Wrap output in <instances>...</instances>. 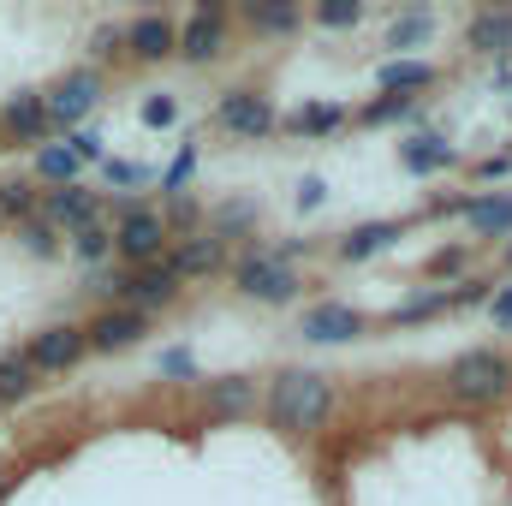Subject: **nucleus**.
Masks as SVG:
<instances>
[{
    "label": "nucleus",
    "mask_w": 512,
    "mask_h": 506,
    "mask_svg": "<svg viewBox=\"0 0 512 506\" xmlns=\"http://www.w3.org/2000/svg\"><path fill=\"white\" fill-rule=\"evenodd\" d=\"M411 114V96H382L364 108V126H387V120H405Z\"/></svg>",
    "instance_id": "nucleus-31"
},
{
    "label": "nucleus",
    "mask_w": 512,
    "mask_h": 506,
    "mask_svg": "<svg viewBox=\"0 0 512 506\" xmlns=\"http://www.w3.org/2000/svg\"><path fill=\"white\" fill-rule=\"evenodd\" d=\"M78 167H84V161H78L66 143H42V149H36V173H42L48 185H72V179H78Z\"/></svg>",
    "instance_id": "nucleus-22"
},
{
    "label": "nucleus",
    "mask_w": 512,
    "mask_h": 506,
    "mask_svg": "<svg viewBox=\"0 0 512 506\" xmlns=\"http://www.w3.org/2000/svg\"><path fill=\"white\" fill-rule=\"evenodd\" d=\"M512 387V364L495 352V346H477V352H459L453 370H447V393L459 405H495Z\"/></svg>",
    "instance_id": "nucleus-2"
},
{
    "label": "nucleus",
    "mask_w": 512,
    "mask_h": 506,
    "mask_svg": "<svg viewBox=\"0 0 512 506\" xmlns=\"http://www.w3.org/2000/svg\"><path fill=\"white\" fill-rule=\"evenodd\" d=\"M42 215H48L54 233H84V227H96V197L78 191V185H54L48 203H42Z\"/></svg>",
    "instance_id": "nucleus-14"
},
{
    "label": "nucleus",
    "mask_w": 512,
    "mask_h": 506,
    "mask_svg": "<svg viewBox=\"0 0 512 506\" xmlns=\"http://www.w3.org/2000/svg\"><path fill=\"white\" fill-rule=\"evenodd\" d=\"M0 215L30 221V215H36V191H30V185H18V179H6V185H0Z\"/></svg>",
    "instance_id": "nucleus-28"
},
{
    "label": "nucleus",
    "mask_w": 512,
    "mask_h": 506,
    "mask_svg": "<svg viewBox=\"0 0 512 506\" xmlns=\"http://www.w3.org/2000/svg\"><path fill=\"white\" fill-rule=\"evenodd\" d=\"M245 18H251V30H262V36H280V30L298 24V6H286V0H251Z\"/></svg>",
    "instance_id": "nucleus-23"
},
{
    "label": "nucleus",
    "mask_w": 512,
    "mask_h": 506,
    "mask_svg": "<svg viewBox=\"0 0 512 506\" xmlns=\"http://www.w3.org/2000/svg\"><path fill=\"white\" fill-rule=\"evenodd\" d=\"M435 310H453V304H447V286H441V292H423V298H411V304H399L393 322H423V316H435Z\"/></svg>",
    "instance_id": "nucleus-29"
},
{
    "label": "nucleus",
    "mask_w": 512,
    "mask_h": 506,
    "mask_svg": "<svg viewBox=\"0 0 512 506\" xmlns=\"http://www.w3.org/2000/svg\"><path fill=\"white\" fill-rule=\"evenodd\" d=\"M334 411V381L322 370H280L268 381V429L280 435H310Z\"/></svg>",
    "instance_id": "nucleus-1"
},
{
    "label": "nucleus",
    "mask_w": 512,
    "mask_h": 506,
    "mask_svg": "<svg viewBox=\"0 0 512 506\" xmlns=\"http://www.w3.org/2000/svg\"><path fill=\"white\" fill-rule=\"evenodd\" d=\"M429 30H435V18H429V12H405V18H393L387 48H423V42H429Z\"/></svg>",
    "instance_id": "nucleus-24"
},
{
    "label": "nucleus",
    "mask_w": 512,
    "mask_h": 506,
    "mask_svg": "<svg viewBox=\"0 0 512 506\" xmlns=\"http://www.w3.org/2000/svg\"><path fill=\"white\" fill-rule=\"evenodd\" d=\"M6 489H12V471H6V459H0V495H6Z\"/></svg>",
    "instance_id": "nucleus-43"
},
{
    "label": "nucleus",
    "mask_w": 512,
    "mask_h": 506,
    "mask_svg": "<svg viewBox=\"0 0 512 506\" xmlns=\"http://www.w3.org/2000/svg\"><path fill=\"white\" fill-rule=\"evenodd\" d=\"M399 161H405V173H441V167H453V143L447 137H405Z\"/></svg>",
    "instance_id": "nucleus-19"
},
{
    "label": "nucleus",
    "mask_w": 512,
    "mask_h": 506,
    "mask_svg": "<svg viewBox=\"0 0 512 506\" xmlns=\"http://www.w3.org/2000/svg\"><path fill=\"white\" fill-rule=\"evenodd\" d=\"M322 197H328V185H322L316 173H304V179H298V209H322Z\"/></svg>",
    "instance_id": "nucleus-37"
},
{
    "label": "nucleus",
    "mask_w": 512,
    "mask_h": 506,
    "mask_svg": "<svg viewBox=\"0 0 512 506\" xmlns=\"http://www.w3.org/2000/svg\"><path fill=\"white\" fill-rule=\"evenodd\" d=\"M161 262L173 268L179 286H185V280H203V274L221 268V239H209V233H185V239H173V251L161 256Z\"/></svg>",
    "instance_id": "nucleus-10"
},
{
    "label": "nucleus",
    "mask_w": 512,
    "mask_h": 506,
    "mask_svg": "<svg viewBox=\"0 0 512 506\" xmlns=\"http://www.w3.org/2000/svg\"><path fill=\"white\" fill-rule=\"evenodd\" d=\"M66 149H72L78 161H102V137H96V131H72V137H66Z\"/></svg>",
    "instance_id": "nucleus-35"
},
{
    "label": "nucleus",
    "mask_w": 512,
    "mask_h": 506,
    "mask_svg": "<svg viewBox=\"0 0 512 506\" xmlns=\"http://www.w3.org/2000/svg\"><path fill=\"white\" fill-rule=\"evenodd\" d=\"M465 221L477 239H507L512 233V191H483L465 203Z\"/></svg>",
    "instance_id": "nucleus-15"
},
{
    "label": "nucleus",
    "mask_w": 512,
    "mask_h": 506,
    "mask_svg": "<svg viewBox=\"0 0 512 506\" xmlns=\"http://www.w3.org/2000/svg\"><path fill=\"white\" fill-rule=\"evenodd\" d=\"M179 120V102L173 96H149L143 102V126H173Z\"/></svg>",
    "instance_id": "nucleus-32"
},
{
    "label": "nucleus",
    "mask_w": 512,
    "mask_h": 506,
    "mask_svg": "<svg viewBox=\"0 0 512 506\" xmlns=\"http://www.w3.org/2000/svg\"><path fill=\"white\" fill-rule=\"evenodd\" d=\"M489 316H495V328H512V286H507V292H495Z\"/></svg>",
    "instance_id": "nucleus-40"
},
{
    "label": "nucleus",
    "mask_w": 512,
    "mask_h": 506,
    "mask_svg": "<svg viewBox=\"0 0 512 506\" xmlns=\"http://www.w3.org/2000/svg\"><path fill=\"white\" fill-rule=\"evenodd\" d=\"M173 48H179V24L167 12H143L126 24V54H137V60H167Z\"/></svg>",
    "instance_id": "nucleus-11"
},
{
    "label": "nucleus",
    "mask_w": 512,
    "mask_h": 506,
    "mask_svg": "<svg viewBox=\"0 0 512 506\" xmlns=\"http://www.w3.org/2000/svg\"><path fill=\"white\" fill-rule=\"evenodd\" d=\"M233 280H239V292L245 298H256V304H292L298 298V268L292 262H280L274 251H256V256H245L239 268H233Z\"/></svg>",
    "instance_id": "nucleus-3"
},
{
    "label": "nucleus",
    "mask_w": 512,
    "mask_h": 506,
    "mask_svg": "<svg viewBox=\"0 0 512 506\" xmlns=\"http://www.w3.org/2000/svg\"><path fill=\"white\" fill-rule=\"evenodd\" d=\"M143 334H149V316H137V310H102L84 328V346L90 352H131Z\"/></svg>",
    "instance_id": "nucleus-7"
},
{
    "label": "nucleus",
    "mask_w": 512,
    "mask_h": 506,
    "mask_svg": "<svg viewBox=\"0 0 512 506\" xmlns=\"http://www.w3.org/2000/svg\"><path fill=\"white\" fill-rule=\"evenodd\" d=\"M358 18H364L358 0H328V6H316V24H328V30H346V24H358Z\"/></svg>",
    "instance_id": "nucleus-30"
},
{
    "label": "nucleus",
    "mask_w": 512,
    "mask_h": 506,
    "mask_svg": "<svg viewBox=\"0 0 512 506\" xmlns=\"http://www.w3.org/2000/svg\"><path fill=\"white\" fill-rule=\"evenodd\" d=\"M459 262H465L459 251H435V256H429V274H453Z\"/></svg>",
    "instance_id": "nucleus-41"
},
{
    "label": "nucleus",
    "mask_w": 512,
    "mask_h": 506,
    "mask_svg": "<svg viewBox=\"0 0 512 506\" xmlns=\"http://www.w3.org/2000/svg\"><path fill=\"white\" fill-rule=\"evenodd\" d=\"M191 167H197V149H191V143H185V149H179V161H173V167H167V173H161V191H179V185H185V179H191Z\"/></svg>",
    "instance_id": "nucleus-33"
},
{
    "label": "nucleus",
    "mask_w": 512,
    "mask_h": 506,
    "mask_svg": "<svg viewBox=\"0 0 512 506\" xmlns=\"http://www.w3.org/2000/svg\"><path fill=\"white\" fill-rule=\"evenodd\" d=\"M512 167V155H489V161H483V167H477V173H483V179H501V173H507Z\"/></svg>",
    "instance_id": "nucleus-42"
},
{
    "label": "nucleus",
    "mask_w": 512,
    "mask_h": 506,
    "mask_svg": "<svg viewBox=\"0 0 512 506\" xmlns=\"http://www.w3.org/2000/svg\"><path fill=\"white\" fill-rule=\"evenodd\" d=\"M161 245H167V221L155 209H126L120 227H114V251L126 256L131 268H149L161 262Z\"/></svg>",
    "instance_id": "nucleus-5"
},
{
    "label": "nucleus",
    "mask_w": 512,
    "mask_h": 506,
    "mask_svg": "<svg viewBox=\"0 0 512 506\" xmlns=\"http://www.w3.org/2000/svg\"><path fill=\"white\" fill-rule=\"evenodd\" d=\"M161 376H197L191 352H161Z\"/></svg>",
    "instance_id": "nucleus-39"
},
{
    "label": "nucleus",
    "mask_w": 512,
    "mask_h": 506,
    "mask_svg": "<svg viewBox=\"0 0 512 506\" xmlns=\"http://www.w3.org/2000/svg\"><path fill=\"white\" fill-rule=\"evenodd\" d=\"M54 239H60V233H54L48 221H24V245H30L36 256H48V251H54Z\"/></svg>",
    "instance_id": "nucleus-34"
},
{
    "label": "nucleus",
    "mask_w": 512,
    "mask_h": 506,
    "mask_svg": "<svg viewBox=\"0 0 512 506\" xmlns=\"http://www.w3.org/2000/svg\"><path fill=\"white\" fill-rule=\"evenodd\" d=\"M0 126L12 131V137H24V143H36V137L48 131L42 90H18V96H6V114H0Z\"/></svg>",
    "instance_id": "nucleus-16"
},
{
    "label": "nucleus",
    "mask_w": 512,
    "mask_h": 506,
    "mask_svg": "<svg viewBox=\"0 0 512 506\" xmlns=\"http://www.w3.org/2000/svg\"><path fill=\"white\" fill-rule=\"evenodd\" d=\"M465 42H471L477 54H512V6L477 12V18H471V30H465Z\"/></svg>",
    "instance_id": "nucleus-18"
},
{
    "label": "nucleus",
    "mask_w": 512,
    "mask_h": 506,
    "mask_svg": "<svg viewBox=\"0 0 512 506\" xmlns=\"http://www.w3.org/2000/svg\"><path fill=\"white\" fill-rule=\"evenodd\" d=\"M72 251L84 256V262H102V256H114V233L96 221V227H84V233H72Z\"/></svg>",
    "instance_id": "nucleus-27"
},
{
    "label": "nucleus",
    "mask_w": 512,
    "mask_h": 506,
    "mask_svg": "<svg viewBox=\"0 0 512 506\" xmlns=\"http://www.w3.org/2000/svg\"><path fill=\"white\" fill-rule=\"evenodd\" d=\"M126 48V30L114 24V30H96V60H108V54H120Z\"/></svg>",
    "instance_id": "nucleus-38"
},
{
    "label": "nucleus",
    "mask_w": 512,
    "mask_h": 506,
    "mask_svg": "<svg viewBox=\"0 0 512 506\" xmlns=\"http://www.w3.org/2000/svg\"><path fill=\"white\" fill-rule=\"evenodd\" d=\"M215 120L227 131H239V137H268V131H274V108H268V96H256V90H227L221 108H215Z\"/></svg>",
    "instance_id": "nucleus-8"
},
{
    "label": "nucleus",
    "mask_w": 512,
    "mask_h": 506,
    "mask_svg": "<svg viewBox=\"0 0 512 506\" xmlns=\"http://www.w3.org/2000/svg\"><path fill=\"white\" fill-rule=\"evenodd\" d=\"M298 334L316 340V346L358 340V334H364V310H352V304H316V310H304V328H298Z\"/></svg>",
    "instance_id": "nucleus-9"
},
{
    "label": "nucleus",
    "mask_w": 512,
    "mask_h": 506,
    "mask_svg": "<svg viewBox=\"0 0 512 506\" xmlns=\"http://www.w3.org/2000/svg\"><path fill=\"white\" fill-rule=\"evenodd\" d=\"M84 352H90V346H84V328H72V322H54V328H42V334L30 340L24 364H30V370H48V376H60V370H72Z\"/></svg>",
    "instance_id": "nucleus-6"
},
{
    "label": "nucleus",
    "mask_w": 512,
    "mask_h": 506,
    "mask_svg": "<svg viewBox=\"0 0 512 506\" xmlns=\"http://www.w3.org/2000/svg\"><path fill=\"white\" fill-rule=\"evenodd\" d=\"M102 173H108V185H143V179H149V173L131 167V161H102Z\"/></svg>",
    "instance_id": "nucleus-36"
},
{
    "label": "nucleus",
    "mask_w": 512,
    "mask_h": 506,
    "mask_svg": "<svg viewBox=\"0 0 512 506\" xmlns=\"http://www.w3.org/2000/svg\"><path fill=\"white\" fill-rule=\"evenodd\" d=\"M102 102V78L84 66V72H66L48 96H42V108H48V126H66V131H78V120L90 114Z\"/></svg>",
    "instance_id": "nucleus-4"
},
{
    "label": "nucleus",
    "mask_w": 512,
    "mask_h": 506,
    "mask_svg": "<svg viewBox=\"0 0 512 506\" xmlns=\"http://www.w3.org/2000/svg\"><path fill=\"white\" fill-rule=\"evenodd\" d=\"M376 78H382V90H387V96H411V90L435 84V66H429V60H399V54H393V60H387V66L376 72Z\"/></svg>",
    "instance_id": "nucleus-21"
},
{
    "label": "nucleus",
    "mask_w": 512,
    "mask_h": 506,
    "mask_svg": "<svg viewBox=\"0 0 512 506\" xmlns=\"http://www.w3.org/2000/svg\"><path fill=\"white\" fill-rule=\"evenodd\" d=\"M120 298H131L126 310L143 316V310L173 304V298H179V280H173V268H167V262H149V268H131V274H126V292H120Z\"/></svg>",
    "instance_id": "nucleus-12"
},
{
    "label": "nucleus",
    "mask_w": 512,
    "mask_h": 506,
    "mask_svg": "<svg viewBox=\"0 0 512 506\" xmlns=\"http://www.w3.org/2000/svg\"><path fill=\"white\" fill-rule=\"evenodd\" d=\"M36 387V370L24 364V352H6L0 358V399H24Z\"/></svg>",
    "instance_id": "nucleus-25"
},
{
    "label": "nucleus",
    "mask_w": 512,
    "mask_h": 506,
    "mask_svg": "<svg viewBox=\"0 0 512 506\" xmlns=\"http://www.w3.org/2000/svg\"><path fill=\"white\" fill-rule=\"evenodd\" d=\"M393 239H399V221H364V227H352V233L340 239V256H346V262H364V256L387 251Z\"/></svg>",
    "instance_id": "nucleus-20"
},
{
    "label": "nucleus",
    "mask_w": 512,
    "mask_h": 506,
    "mask_svg": "<svg viewBox=\"0 0 512 506\" xmlns=\"http://www.w3.org/2000/svg\"><path fill=\"white\" fill-rule=\"evenodd\" d=\"M507 268H512V245H507Z\"/></svg>",
    "instance_id": "nucleus-44"
},
{
    "label": "nucleus",
    "mask_w": 512,
    "mask_h": 506,
    "mask_svg": "<svg viewBox=\"0 0 512 506\" xmlns=\"http://www.w3.org/2000/svg\"><path fill=\"white\" fill-rule=\"evenodd\" d=\"M340 120H346V108H328V102H316V108H298V114H292L286 126L304 131V137H316V131H334Z\"/></svg>",
    "instance_id": "nucleus-26"
},
{
    "label": "nucleus",
    "mask_w": 512,
    "mask_h": 506,
    "mask_svg": "<svg viewBox=\"0 0 512 506\" xmlns=\"http://www.w3.org/2000/svg\"><path fill=\"white\" fill-rule=\"evenodd\" d=\"M221 24H227V12L221 6H197L191 18H185V30H179V60H215L221 54Z\"/></svg>",
    "instance_id": "nucleus-13"
},
{
    "label": "nucleus",
    "mask_w": 512,
    "mask_h": 506,
    "mask_svg": "<svg viewBox=\"0 0 512 506\" xmlns=\"http://www.w3.org/2000/svg\"><path fill=\"white\" fill-rule=\"evenodd\" d=\"M203 405H209V417H239V411L256 405V381L251 376H215L203 387Z\"/></svg>",
    "instance_id": "nucleus-17"
}]
</instances>
